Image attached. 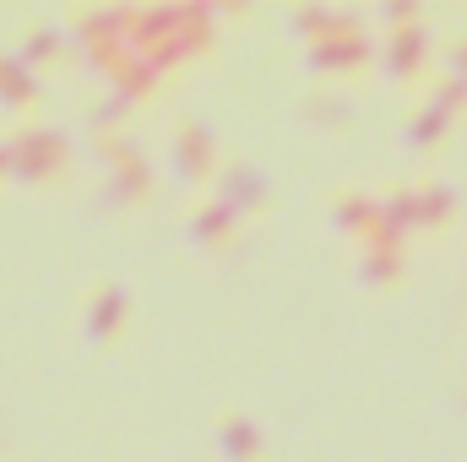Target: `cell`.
I'll return each instance as SVG.
<instances>
[{
  "label": "cell",
  "instance_id": "obj_1",
  "mask_svg": "<svg viewBox=\"0 0 467 462\" xmlns=\"http://www.w3.org/2000/svg\"><path fill=\"white\" fill-rule=\"evenodd\" d=\"M223 441H229V457L239 452V462L255 457V441H250V425L244 419H223Z\"/></svg>",
  "mask_w": 467,
  "mask_h": 462
}]
</instances>
